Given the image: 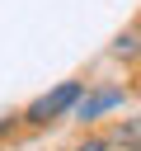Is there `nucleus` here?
<instances>
[{
	"label": "nucleus",
	"mask_w": 141,
	"mask_h": 151,
	"mask_svg": "<svg viewBox=\"0 0 141 151\" xmlns=\"http://www.w3.org/2000/svg\"><path fill=\"white\" fill-rule=\"evenodd\" d=\"M80 99V85L75 80H66V85H56L52 94H42V99H33L28 104V123H47V118H61V113H70V104Z\"/></svg>",
	"instance_id": "nucleus-1"
},
{
	"label": "nucleus",
	"mask_w": 141,
	"mask_h": 151,
	"mask_svg": "<svg viewBox=\"0 0 141 151\" xmlns=\"http://www.w3.org/2000/svg\"><path fill=\"white\" fill-rule=\"evenodd\" d=\"M122 104V90H99V94H80L75 104H70V118H80V123H94L99 113H108V109H118Z\"/></svg>",
	"instance_id": "nucleus-2"
},
{
	"label": "nucleus",
	"mask_w": 141,
	"mask_h": 151,
	"mask_svg": "<svg viewBox=\"0 0 141 151\" xmlns=\"http://www.w3.org/2000/svg\"><path fill=\"white\" fill-rule=\"evenodd\" d=\"M75 151H108V142H85V146H75Z\"/></svg>",
	"instance_id": "nucleus-5"
},
{
	"label": "nucleus",
	"mask_w": 141,
	"mask_h": 151,
	"mask_svg": "<svg viewBox=\"0 0 141 151\" xmlns=\"http://www.w3.org/2000/svg\"><path fill=\"white\" fill-rule=\"evenodd\" d=\"M136 52H141V33H136V28L122 33V38L113 42V57H136Z\"/></svg>",
	"instance_id": "nucleus-4"
},
{
	"label": "nucleus",
	"mask_w": 141,
	"mask_h": 151,
	"mask_svg": "<svg viewBox=\"0 0 141 151\" xmlns=\"http://www.w3.org/2000/svg\"><path fill=\"white\" fill-rule=\"evenodd\" d=\"M5 127H9V123H0V132H5Z\"/></svg>",
	"instance_id": "nucleus-6"
},
{
	"label": "nucleus",
	"mask_w": 141,
	"mask_h": 151,
	"mask_svg": "<svg viewBox=\"0 0 141 151\" xmlns=\"http://www.w3.org/2000/svg\"><path fill=\"white\" fill-rule=\"evenodd\" d=\"M108 142H113V146H127V151H141V118H127V123H118Z\"/></svg>",
	"instance_id": "nucleus-3"
}]
</instances>
